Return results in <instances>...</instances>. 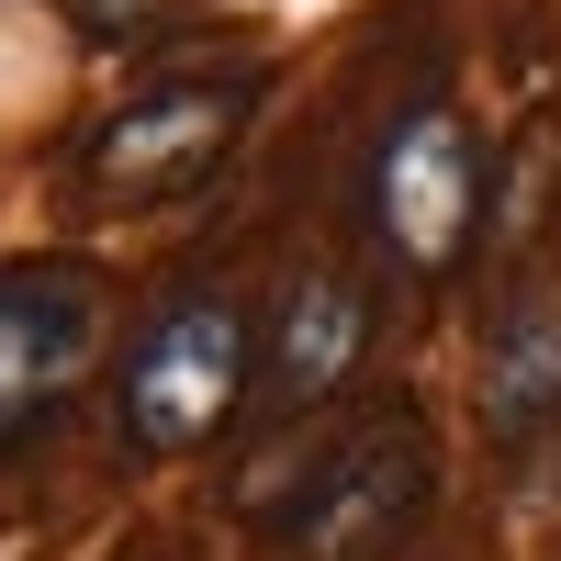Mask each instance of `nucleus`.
I'll list each match as a JSON object with an SVG mask.
<instances>
[{
  "label": "nucleus",
  "mask_w": 561,
  "mask_h": 561,
  "mask_svg": "<svg viewBox=\"0 0 561 561\" xmlns=\"http://www.w3.org/2000/svg\"><path fill=\"white\" fill-rule=\"evenodd\" d=\"M248 393H259V325L225 293H180L135 325V348L113 370V427H124V449L180 460V449L237 427Z\"/></svg>",
  "instance_id": "obj_1"
},
{
  "label": "nucleus",
  "mask_w": 561,
  "mask_h": 561,
  "mask_svg": "<svg viewBox=\"0 0 561 561\" xmlns=\"http://www.w3.org/2000/svg\"><path fill=\"white\" fill-rule=\"evenodd\" d=\"M494 147L472 135V113L460 102H404L382 124V147H370V180H359V203H370V237H382L393 270L415 280H449L460 259H472L483 237V214H494Z\"/></svg>",
  "instance_id": "obj_2"
},
{
  "label": "nucleus",
  "mask_w": 561,
  "mask_h": 561,
  "mask_svg": "<svg viewBox=\"0 0 561 561\" xmlns=\"http://www.w3.org/2000/svg\"><path fill=\"white\" fill-rule=\"evenodd\" d=\"M427 483H438V460H427L415 404H370L348 427H325L314 483L293 505V550L304 561H393V539L415 528Z\"/></svg>",
  "instance_id": "obj_3"
},
{
  "label": "nucleus",
  "mask_w": 561,
  "mask_h": 561,
  "mask_svg": "<svg viewBox=\"0 0 561 561\" xmlns=\"http://www.w3.org/2000/svg\"><path fill=\"white\" fill-rule=\"evenodd\" d=\"M270 68H225V79H158L124 113L90 124V192L102 203H180L237 158V135L259 113Z\"/></svg>",
  "instance_id": "obj_4"
},
{
  "label": "nucleus",
  "mask_w": 561,
  "mask_h": 561,
  "mask_svg": "<svg viewBox=\"0 0 561 561\" xmlns=\"http://www.w3.org/2000/svg\"><path fill=\"white\" fill-rule=\"evenodd\" d=\"M90 337H102L90 270H68V259L0 270V449H23L57 415V393L90 370Z\"/></svg>",
  "instance_id": "obj_5"
},
{
  "label": "nucleus",
  "mask_w": 561,
  "mask_h": 561,
  "mask_svg": "<svg viewBox=\"0 0 561 561\" xmlns=\"http://www.w3.org/2000/svg\"><path fill=\"white\" fill-rule=\"evenodd\" d=\"M359 359H370V280L359 270H304L270 314V337H259V404L314 415Z\"/></svg>",
  "instance_id": "obj_6"
},
{
  "label": "nucleus",
  "mask_w": 561,
  "mask_h": 561,
  "mask_svg": "<svg viewBox=\"0 0 561 561\" xmlns=\"http://www.w3.org/2000/svg\"><path fill=\"white\" fill-rule=\"evenodd\" d=\"M550 415H561V280H528L483 337V427L528 449Z\"/></svg>",
  "instance_id": "obj_7"
},
{
  "label": "nucleus",
  "mask_w": 561,
  "mask_h": 561,
  "mask_svg": "<svg viewBox=\"0 0 561 561\" xmlns=\"http://www.w3.org/2000/svg\"><path fill=\"white\" fill-rule=\"evenodd\" d=\"M57 12H68L79 34H102V45H124V34H158V12H169V0H57Z\"/></svg>",
  "instance_id": "obj_8"
}]
</instances>
